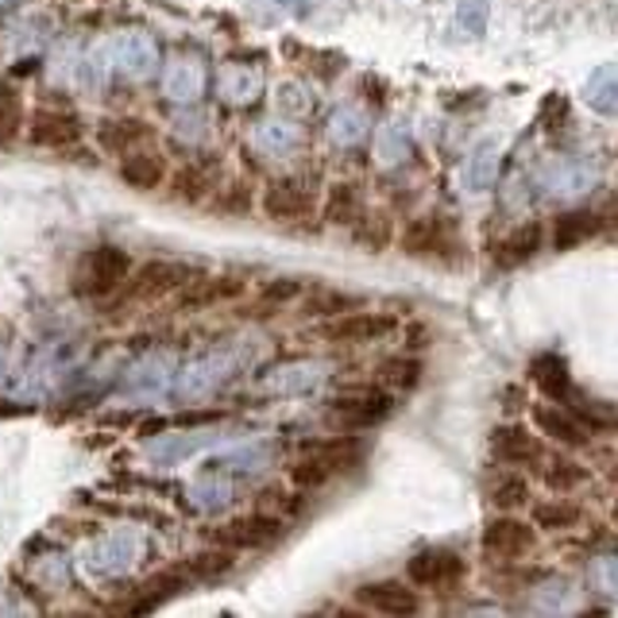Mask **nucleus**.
I'll list each match as a JSON object with an SVG mask.
<instances>
[{
	"label": "nucleus",
	"mask_w": 618,
	"mask_h": 618,
	"mask_svg": "<svg viewBox=\"0 0 618 618\" xmlns=\"http://www.w3.org/2000/svg\"><path fill=\"white\" fill-rule=\"evenodd\" d=\"M190 499L201 515H217V510L232 507V499H236V484H232L229 476H221V468H213V472H206L201 479H194Z\"/></svg>",
	"instance_id": "obj_25"
},
{
	"label": "nucleus",
	"mask_w": 618,
	"mask_h": 618,
	"mask_svg": "<svg viewBox=\"0 0 618 618\" xmlns=\"http://www.w3.org/2000/svg\"><path fill=\"white\" fill-rule=\"evenodd\" d=\"M32 143H40V147H51V151H63V147H74V143L81 140V128L78 120L70 117V112H55V109H40L32 117Z\"/></svg>",
	"instance_id": "obj_19"
},
{
	"label": "nucleus",
	"mask_w": 618,
	"mask_h": 618,
	"mask_svg": "<svg viewBox=\"0 0 618 618\" xmlns=\"http://www.w3.org/2000/svg\"><path fill=\"white\" fill-rule=\"evenodd\" d=\"M492 452L503 464H533L541 460V441L522 426H503L492 433Z\"/></svg>",
	"instance_id": "obj_23"
},
{
	"label": "nucleus",
	"mask_w": 618,
	"mask_h": 618,
	"mask_svg": "<svg viewBox=\"0 0 618 618\" xmlns=\"http://www.w3.org/2000/svg\"><path fill=\"white\" fill-rule=\"evenodd\" d=\"M175 132L183 135V140H206L209 135V120L206 112L198 109V104H178V117H175Z\"/></svg>",
	"instance_id": "obj_48"
},
{
	"label": "nucleus",
	"mask_w": 618,
	"mask_h": 618,
	"mask_svg": "<svg viewBox=\"0 0 618 618\" xmlns=\"http://www.w3.org/2000/svg\"><path fill=\"white\" fill-rule=\"evenodd\" d=\"M487 499L499 510H515V507H522V503H530V484H526L522 476H499L487 487Z\"/></svg>",
	"instance_id": "obj_38"
},
{
	"label": "nucleus",
	"mask_w": 618,
	"mask_h": 618,
	"mask_svg": "<svg viewBox=\"0 0 618 618\" xmlns=\"http://www.w3.org/2000/svg\"><path fill=\"white\" fill-rule=\"evenodd\" d=\"M255 147L267 151V155H290V151L301 147V128L298 120H263L255 128Z\"/></svg>",
	"instance_id": "obj_27"
},
{
	"label": "nucleus",
	"mask_w": 618,
	"mask_h": 618,
	"mask_svg": "<svg viewBox=\"0 0 618 618\" xmlns=\"http://www.w3.org/2000/svg\"><path fill=\"white\" fill-rule=\"evenodd\" d=\"M390 413V395L375 387L344 390L329 402V421L341 429H372Z\"/></svg>",
	"instance_id": "obj_6"
},
{
	"label": "nucleus",
	"mask_w": 618,
	"mask_h": 618,
	"mask_svg": "<svg viewBox=\"0 0 618 618\" xmlns=\"http://www.w3.org/2000/svg\"><path fill=\"white\" fill-rule=\"evenodd\" d=\"M104 58H109V66L117 74H128V78H140V81L151 78V74H159V66H163L155 40L143 32L112 35V40L104 43Z\"/></svg>",
	"instance_id": "obj_5"
},
{
	"label": "nucleus",
	"mask_w": 618,
	"mask_h": 618,
	"mask_svg": "<svg viewBox=\"0 0 618 618\" xmlns=\"http://www.w3.org/2000/svg\"><path fill=\"white\" fill-rule=\"evenodd\" d=\"M499 167H503V155L495 143H484V147H476V155L468 159V167H464V183H468L472 194H487L495 183H499Z\"/></svg>",
	"instance_id": "obj_30"
},
{
	"label": "nucleus",
	"mask_w": 618,
	"mask_h": 618,
	"mask_svg": "<svg viewBox=\"0 0 618 618\" xmlns=\"http://www.w3.org/2000/svg\"><path fill=\"white\" fill-rule=\"evenodd\" d=\"M406 572L418 587H449L464 576V561L449 549H426V553L413 556Z\"/></svg>",
	"instance_id": "obj_16"
},
{
	"label": "nucleus",
	"mask_w": 618,
	"mask_h": 618,
	"mask_svg": "<svg viewBox=\"0 0 618 618\" xmlns=\"http://www.w3.org/2000/svg\"><path fill=\"white\" fill-rule=\"evenodd\" d=\"M132 278V298H163V294H175L178 286H186L190 283V271L183 267V263H170V260H151V263H143L135 275H128Z\"/></svg>",
	"instance_id": "obj_13"
},
{
	"label": "nucleus",
	"mask_w": 618,
	"mask_h": 618,
	"mask_svg": "<svg viewBox=\"0 0 618 618\" xmlns=\"http://www.w3.org/2000/svg\"><path fill=\"white\" fill-rule=\"evenodd\" d=\"M240 367V356L229 349H217V352H206V356L190 360L186 367H178L175 375V390L178 398H206L213 395L217 387H224V383L236 375Z\"/></svg>",
	"instance_id": "obj_3"
},
{
	"label": "nucleus",
	"mask_w": 618,
	"mask_h": 618,
	"mask_svg": "<svg viewBox=\"0 0 618 618\" xmlns=\"http://www.w3.org/2000/svg\"><path fill=\"white\" fill-rule=\"evenodd\" d=\"M120 178L132 190H159L167 183V159L155 147H135L128 155H120Z\"/></svg>",
	"instance_id": "obj_15"
},
{
	"label": "nucleus",
	"mask_w": 618,
	"mask_h": 618,
	"mask_svg": "<svg viewBox=\"0 0 618 618\" xmlns=\"http://www.w3.org/2000/svg\"><path fill=\"white\" fill-rule=\"evenodd\" d=\"M271 452L263 449V444H244V449L229 452V456L213 460V468H229V472H260L267 468Z\"/></svg>",
	"instance_id": "obj_42"
},
{
	"label": "nucleus",
	"mask_w": 618,
	"mask_h": 618,
	"mask_svg": "<svg viewBox=\"0 0 618 618\" xmlns=\"http://www.w3.org/2000/svg\"><path fill=\"white\" fill-rule=\"evenodd\" d=\"M263 86H267L263 70L260 66H247V63H224L213 78V93L221 97L224 104H232V109H247V104H255L263 97Z\"/></svg>",
	"instance_id": "obj_9"
},
{
	"label": "nucleus",
	"mask_w": 618,
	"mask_h": 618,
	"mask_svg": "<svg viewBox=\"0 0 618 618\" xmlns=\"http://www.w3.org/2000/svg\"><path fill=\"white\" fill-rule=\"evenodd\" d=\"M576 518H580V510L572 507V503H561V499L538 503V507H533V522H538L541 530H564V526H572Z\"/></svg>",
	"instance_id": "obj_43"
},
{
	"label": "nucleus",
	"mask_w": 618,
	"mask_h": 618,
	"mask_svg": "<svg viewBox=\"0 0 618 618\" xmlns=\"http://www.w3.org/2000/svg\"><path fill=\"white\" fill-rule=\"evenodd\" d=\"M595 183V163L584 159V155H564V159H553L541 175V186L556 198H576V194H587Z\"/></svg>",
	"instance_id": "obj_12"
},
{
	"label": "nucleus",
	"mask_w": 618,
	"mask_h": 618,
	"mask_svg": "<svg viewBox=\"0 0 618 618\" xmlns=\"http://www.w3.org/2000/svg\"><path fill=\"white\" fill-rule=\"evenodd\" d=\"M186 584H190V572L186 569H167V572H159V576H151L147 584L140 587L143 599L135 603V610H147V607H155V603L170 599V595H178Z\"/></svg>",
	"instance_id": "obj_37"
},
{
	"label": "nucleus",
	"mask_w": 618,
	"mask_h": 618,
	"mask_svg": "<svg viewBox=\"0 0 618 618\" xmlns=\"http://www.w3.org/2000/svg\"><path fill=\"white\" fill-rule=\"evenodd\" d=\"M599 229H603V221L595 213H569V217H561V221H556V232H553L556 252H572V247L587 244V240H592Z\"/></svg>",
	"instance_id": "obj_33"
},
{
	"label": "nucleus",
	"mask_w": 618,
	"mask_h": 618,
	"mask_svg": "<svg viewBox=\"0 0 618 618\" xmlns=\"http://www.w3.org/2000/svg\"><path fill=\"white\" fill-rule=\"evenodd\" d=\"M229 569H232L229 553H198L186 561L190 580H221V576H229Z\"/></svg>",
	"instance_id": "obj_46"
},
{
	"label": "nucleus",
	"mask_w": 618,
	"mask_h": 618,
	"mask_svg": "<svg viewBox=\"0 0 618 618\" xmlns=\"http://www.w3.org/2000/svg\"><path fill=\"white\" fill-rule=\"evenodd\" d=\"M278 533H283V526L271 515H263V510H255V515H244V518H236V522L221 526V530H217V541L229 549H263V545H271V541H278Z\"/></svg>",
	"instance_id": "obj_14"
},
{
	"label": "nucleus",
	"mask_w": 618,
	"mask_h": 618,
	"mask_svg": "<svg viewBox=\"0 0 618 618\" xmlns=\"http://www.w3.org/2000/svg\"><path fill=\"white\" fill-rule=\"evenodd\" d=\"M595 580H599V587L607 595H618V556H603L595 564Z\"/></svg>",
	"instance_id": "obj_50"
},
{
	"label": "nucleus",
	"mask_w": 618,
	"mask_h": 618,
	"mask_svg": "<svg viewBox=\"0 0 618 618\" xmlns=\"http://www.w3.org/2000/svg\"><path fill=\"white\" fill-rule=\"evenodd\" d=\"M580 479H584V468L572 464V460H553V468L545 472V484L553 487V492H572Z\"/></svg>",
	"instance_id": "obj_49"
},
{
	"label": "nucleus",
	"mask_w": 618,
	"mask_h": 618,
	"mask_svg": "<svg viewBox=\"0 0 618 618\" xmlns=\"http://www.w3.org/2000/svg\"><path fill=\"white\" fill-rule=\"evenodd\" d=\"M301 290H306V283H301V278H278V283H271L267 290L260 294V313H263V309H283L286 301L301 298Z\"/></svg>",
	"instance_id": "obj_47"
},
{
	"label": "nucleus",
	"mask_w": 618,
	"mask_h": 618,
	"mask_svg": "<svg viewBox=\"0 0 618 618\" xmlns=\"http://www.w3.org/2000/svg\"><path fill=\"white\" fill-rule=\"evenodd\" d=\"M209 186H213V178H209L206 167H183L175 178H170V194L183 201H198L209 194Z\"/></svg>",
	"instance_id": "obj_39"
},
{
	"label": "nucleus",
	"mask_w": 618,
	"mask_h": 618,
	"mask_svg": "<svg viewBox=\"0 0 618 618\" xmlns=\"http://www.w3.org/2000/svg\"><path fill=\"white\" fill-rule=\"evenodd\" d=\"M452 247V232L444 224V217H418V221L406 224L402 232V252L410 255H437Z\"/></svg>",
	"instance_id": "obj_22"
},
{
	"label": "nucleus",
	"mask_w": 618,
	"mask_h": 618,
	"mask_svg": "<svg viewBox=\"0 0 618 618\" xmlns=\"http://www.w3.org/2000/svg\"><path fill=\"white\" fill-rule=\"evenodd\" d=\"M584 101L592 104L599 117H618V66H599L587 78Z\"/></svg>",
	"instance_id": "obj_28"
},
{
	"label": "nucleus",
	"mask_w": 618,
	"mask_h": 618,
	"mask_svg": "<svg viewBox=\"0 0 618 618\" xmlns=\"http://www.w3.org/2000/svg\"><path fill=\"white\" fill-rule=\"evenodd\" d=\"M163 97L170 104H198L201 93H206V66L198 63L194 55H175L167 66H163Z\"/></svg>",
	"instance_id": "obj_10"
},
{
	"label": "nucleus",
	"mask_w": 618,
	"mask_h": 618,
	"mask_svg": "<svg viewBox=\"0 0 618 618\" xmlns=\"http://www.w3.org/2000/svg\"><path fill=\"white\" fill-rule=\"evenodd\" d=\"M20 124H24V104L12 86H0V143L16 140Z\"/></svg>",
	"instance_id": "obj_41"
},
{
	"label": "nucleus",
	"mask_w": 618,
	"mask_h": 618,
	"mask_svg": "<svg viewBox=\"0 0 618 618\" xmlns=\"http://www.w3.org/2000/svg\"><path fill=\"white\" fill-rule=\"evenodd\" d=\"M395 333V318L390 313H364V309H344L321 329V341L329 344H375L383 336Z\"/></svg>",
	"instance_id": "obj_7"
},
{
	"label": "nucleus",
	"mask_w": 618,
	"mask_h": 618,
	"mask_svg": "<svg viewBox=\"0 0 618 618\" xmlns=\"http://www.w3.org/2000/svg\"><path fill=\"white\" fill-rule=\"evenodd\" d=\"M538 247H541V229H538V224H522V229L510 232V236L495 247V260H499L503 267H515V263L530 260Z\"/></svg>",
	"instance_id": "obj_36"
},
{
	"label": "nucleus",
	"mask_w": 618,
	"mask_h": 618,
	"mask_svg": "<svg viewBox=\"0 0 618 618\" xmlns=\"http://www.w3.org/2000/svg\"><path fill=\"white\" fill-rule=\"evenodd\" d=\"M178 309H213L224 301H236L244 294L240 278H194V283L178 286Z\"/></svg>",
	"instance_id": "obj_17"
},
{
	"label": "nucleus",
	"mask_w": 618,
	"mask_h": 618,
	"mask_svg": "<svg viewBox=\"0 0 618 618\" xmlns=\"http://www.w3.org/2000/svg\"><path fill=\"white\" fill-rule=\"evenodd\" d=\"M175 375H178L175 356H167V352H155V356H147L143 364L132 367V387L147 390V395H159V390L175 387Z\"/></svg>",
	"instance_id": "obj_26"
},
{
	"label": "nucleus",
	"mask_w": 618,
	"mask_h": 618,
	"mask_svg": "<svg viewBox=\"0 0 618 618\" xmlns=\"http://www.w3.org/2000/svg\"><path fill=\"white\" fill-rule=\"evenodd\" d=\"M533 383L545 390L553 402H569L572 398V379L561 356H538L533 360Z\"/></svg>",
	"instance_id": "obj_31"
},
{
	"label": "nucleus",
	"mask_w": 618,
	"mask_h": 618,
	"mask_svg": "<svg viewBox=\"0 0 618 618\" xmlns=\"http://www.w3.org/2000/svg\"><path fill=\"white\" fill-rule=\"evenodd\" d=\"M0 4H9V0H0Z\"/></svg>",
	"instance_id": "obj_51"
},
{
	"label": "nucleus",
	"mask_w": 618,
	"mask_h": 618,
	"mask_svg": "<svg viewBox=\"0 0 618 618\" xmlns=\"http://www.w3.org/2000/svg\"><path fill=\"white\" fill-rule=\"evenodd\" d=\"M143 553V541L135 530H109L101 538H93L86 549H81V564H86L89 576H124Z\"/></svg>",
	"instance_id": "obj_2"
},
{
	"label": "nucleus",
	"mask_w": 618,
	"mask_h": 618,
	"mask_svg": "<svg viewBox=\"0 0 618 618\" xmlns=\"http://www.w3.org/2000/svg\"><path fill=\"white\" fill-rule=\"evenodd\" d=\"M352 456H356V449H352L349 441H309L306 449H301L298 464H294V484L298 487L329 484L336 472L349 468Z\"/></svg>",
	"instance_id": "obj_4"
},
{
	"label": "nucleus",
	"mask_w": 618,
	"mask_h": 618,
	"mask_svg": "<svg viewBox=\"0 0 618 618\" xmlns=\"http://www.w3.org/2000/svg\"><path fill=\"white\" fill-rule=\"evenodd\" d=\"M533 421H538L541 433L556 437V441H564V444H584L587 441V429L580 426L569 410H561V406H538V410H533Z\"/></svg>",
	"instance_id": "obj_29"
},
{
	"label": "nucleus",
	"mask_w": 618,
	"mask_h": 618,
	"mask_svg": "<svg viewBox=\"0 0 618 618\" xmlns=\"http://www.w3.org/2000/svg\"><path fill=\"white\" fill-rule=\"evenodd\" d=\"M410 155L413 143L398 124H387L375 132V159H379V167H402V163H410Z\"/></svg>",
	"instance_id": "obj_35"
},
{
	"label": "nucleus",
	"mask_w": 618,
	"mask_h": 618,
	"mask_svg": "<svg viewBox=\"0 0 618 618\" xmlns=\"http://www.w3.org/2000/svg\"><path fill=\"white\" fill-rule=\"evenodd\" d=\"M418 375H421L418 360H387V364L379 367V383L395 390H410L413 383H418Z\"/></svg>",
	"instance_id": "obj_44"
},
{
	"label": "nucleus",
	"mask_w": 618,
	"mask_h": 618,
	"mask_svg": "<svg viewBox=\"0 0 618 618\" xmlns=\"http://www.w3.org/2000/svg\"><path fill=\"white\" fill-rule=\"evenodd\" d=\"M533 545V530L526 522H515V518H495L484 530V549L499 561H510V556L530 553Z\"/></svg>",
	"instance_id": "obj_20"
},
{
	"label": "nucleus",
	"mask_w": 618,
	"mask_h": 618,
	"mask_svg": "<svg viewBox=\"0 0 618 618\" xmlns=\"http://www.w3.org/2000/svg\"><path fill=\"white\" fill-rule=\"evenodd\" d=\"M487 20H492V0H460L456 4V27L468 32L472 40L487 32Z\"/></svg>",
	"instance_id": "obj_40"
},
{
	"label": "nucleus",
	"mask_w": 618,
	"mask_h": 618,
	"mask_svg": "<svg viewBox=\"0 0 618 618\" xmlns=\"http://www.w3.org/2000/svg\"><path fill=\"white\" fill-rule=\"evenodd\" d=\"M329 140H333V147H360V143L367 140V117L360 109H336L333 117H329Z\"/></svg>",
	"instance_id": "obj_34"
},
{
	"label": "nucleus",
	"mask_w": 618,
	"mask_h": 618,
	"mask_svg": "<svg viewBox=\"0 0 618 618\" xmlns=\"http://www.w3.org/2000/svg\"><path fill=\"white\" fill-rule=\"evenodd\" d=\"M263 213L278 224H298L313 213V190L301 178H275L263 190Z\"/></svg>",
	"instance_id": "obj_8"
},
{
	"label": "nucleus",
	"mask_w": 618,
	"mask_h": 618,
	"mask_svg": "<svg viewBox=\"0 0 618 618\" xmlns=\"http://www.w3.org/2000/svg\"><path fill=\"white\" fill-rule=\"evenodd\" d=\"M132 275V260H128L124 247L101 244L93 252H86L74 267V290L86 294V298H109Z\"/></svg>",
	"instance_id": "obj_1"
},
{
	"label": "nucleus",
	"mask_w": 618,
	"mask_h": 618,
	"mask_svg": "<svg viewBox=\"0 0 618 618\" xmlns=\"http://www.w3.org/2000/svg\"><path fill=\"white\" fill-rule=\"evenodd\" d=\"M360 603L372 607V610H379V615H418L421 610L418 595H413L406 584H395V580L360 587Z\"/></svg>",
	"instance_id": "obj_21"
},
{
	"label": "nucleus",
	"mask_w": 618,
	"mask_h": 618,
	"mask_svg": "<svg viewBox=\"0 0 618 618\" xmlns=\"http://www.w3.org/2000/svg\"><path fill=\"white\" fill-rule=\"evenodd\" d=\"M325 375L329 364H321V360H286V364L271 367L263 375V390H271V395H306V390L321 387Z\"/></svg>",
	"instance_id": "obj_11"
},
{
	"label": "nucleus",
	"mask_w": 618,
	"mask_h": 618,
	"mask_svg": "<svg viewBox=\"0 0 618 618\" xmlns=\"http://www.w3.org/2000/svg\"><path fill=\"white\" fill-rule=\"evenodd\" d=\"M278 112L290 120H301L313 112V97H309L306 86H298V81H290V86L278 89Z\"/></svg>",
	"instance_id": "obj_45"
},
{
	"label": "nucleus",
	"mask_w": 618,
	"mask_h": 618,
	"mask_svg": "<svg viewBox=\"0 0 618 618\" xmlns=\"http://www.w3.org/2000/svg\"><path fill=\"white\" fill-rule=\"evenodd\" d=\"M221 441L217 429H190V433H163L155 441H147V456L159 460V464H178V460H190L194 452L209 449V444Z\"/></svg>",
	"instance_id": "obj_18"
},
{
	"label": "nucleus",
	"mask_w": 618,
	"mask_h": 618,
	"mask_svg": "<svg viewBox=\"0 0 618 618\" xmlns=\"http://www.w3.org/2000/svg\"><path fill=\"white\" fill-rule=\"evenodd\" d=\"M97 140H101V147L109 151V155H128V151L143 147V143L151 140V128L143 124V120H104L101 128H97Z\"/></svg>",
	"instance_id": "obj_24"
},
{
	"label": "nucleus",
	"mask_w": 618,
	"mask_h": 618,
	"mask_svg": "<svg viewBox=\"0 0 618 618\" xmlns=\"http://www.w3.org/2000/svg\"><path fill=\"white\" fill-rule=\"evenodd\" d=\"M364 217V201H360V186L352 183H336L329 186L325 198V221L329 224H356Z\"/></svg>",
	"instance_id": "obj_32"
}]
</instances>
